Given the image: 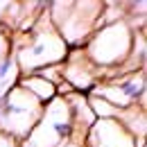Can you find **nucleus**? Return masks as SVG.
<instances>
[{
  "label": "nucleus",
  "instance_id": "obj_1",
  "mask_svg": "<svg viewBox=\"0 0 147 147\" xmlns=\"http://www.w3.org/2000/svg\"><path fill=\"white\" fill-rule=\"evenodd\" d=\"M20 41H16V50H11V57L16 61V68L20 75H34L48 66L63 63V59L68 57V45L66 41L57 34V30L50 23L43 25V18L38 14V20L30 32H23Z\"/></svg>",
  "mask_w": 147,
  "mask_h": 147
},
{
  "label": "nucleus",
  "instance_id": "obj_2",
  "mask_svg": "<svg viewBox=\"0 0 147 147\" xmlns=\"http://www.w3.org/2000/svg\"><path fill=\"white\" fill-rule=\"evenodd\" d=\"M131 43H134V27L125 18L109 25H100L82 50L102 75L109 73L115 77V73L122 68L131 52Z\"/></svg>",
  "mask_w": 147,
  "mask_h": 147
},
{
  "label": "nucleus",
  "instance_id": "obj_3",
  "mask_svg": "<svg viewBox=\"0 0 147 147\" xmlns=\"http://www.w3.org/2000/svg\"><path fill=\"white\" fill-rule=\"evenodd\" d=\"M102 5L104 2H50L48 16L57 34L66 41L70 50H75L82 48L97 30Z\"/></svg>",
  "mask_w": 147,
  "mask_h": 147
},
{
  "label": "nucleus",
  "instance_id": "obj_4",
  "mask_svg": "<svg viewBox=\"0 0 147 147\" xmlns=\"http://www.w3.org/2000/svg\"><path fill=\"white\" fill-rule=\"evenodd\" d=\"M43 107L45 104H41L34 95H30L18 84L7 88L0 97V131L23 143L38 122Z\"/></svg>",
  "mask_w": 147,
  "mask_h": 147
},
{
  "label": "nucleus",
  "instance_id": "obj_5",
  "mask_svg": "<svg viewBox=\"0 0 147 147\" xmlns=\"http://www.w3.org/2000/svg\"><path fill=\"white\" fill-rule=\"evenodd\" d=\"M70 136H73L70 107L63 97L57 95L43 107L38 122L20 143V147H66Z\"/></svg>",
  "mask_w": 147,
  "mask_h": 147
},
{
  "label": "nucleus",
  "instance_id": "obj_6",
  "mask_svg": "<svg viewBox=\"0 0 147 147\" xmlns=\"http://www.w3.org/2000/svg\"><path fill=\"white\" fill-rule=\"evenodd\" d=\"M145 91H147L145 70H136V73L115 75L111 79H102L88 95L102 97L111 107L122 111L129 107H136V104L145 107Z\"/></svg>",
  "mask_w": 147,
  "mask_h": 147
},
{
  "label": "nucleus",
  "instance_id": "obj_7",
  "mask_svg": "<svg viewBox=\"0 0 147 147\" xmlns=\"http://www.w3.org/2000/svg\"><path fill=\"white\" fill-rule=\"evenodd\" d=\"M63 82L73 88L75 93H88L102 82V73L88 61V57L84 55L82 48L68 50V57L63 59Z\"/></svg>",
  "mask_w": 147,
  "mask_h": 147
},
{
  "label": "nucleus",
  "instance_id": "obj_8",
  "mask_svg": "<svg viewBox=\"0 0 147 147\" xmlns=\"http://www.w3.org/2000/svg\"><path fill=\"white\" fill-rule=\"evenodd\" d=\"M84 147H145V143H136V138L122 127L118 120H95L86 131Z\"/></svg>",
  "mask_w": 147,
  "mask_h": 147
},
{
  "label": "nucleus",
  "instance_id": "obj_9",
  "mask_svg": "<svg viewBox=\"0 0 147 147\" xmlns=\"http://www.w3.org/2000/svg\"><path fill=\"white\" fill-rule=\"evenodd\" d=\"M115 120L136 138V143H145V127H147V122H145V107L136 104V107L122 109L120 113H118Z\"/></svg>",
  "mask_w": 147,
  "mask_h": 147
},
{
  "label": "nucleus",
  "instance_id": "obj_10",
  "mask_svg": "<svg viewBox=\"0 0 147 147\" xmlns=\"http://www.w3.org/2000/svg\"><path fill=\"white\" fill-rule=\"evenodd\" d=\"M18 86L25 88L30 95H34L41 104H48L50 100L57 97V86H52L50 82H45V79L38 77V75H20Z\"/></svg>",
  "mask_w": 147,
  "mask_h": 147
},
{
  "label": "nucleus",
  "instance_id": "obj_11",
  "mask_svg": "<svg viewBox=\"0 0 147 147\" xmlns=\"http://www.w3.org/2000/svg\"><path fill=\"white\" fill-rule=\"evenodd\" d=\"M7 57H11V34L5 25H0V61Z\"/></svg>",
  "mask_w": 147,
  "mask_h": 147
},
{
  "label": "nucleus",
  "instance_id": "obj_12",
  "mask_svg": "<svg viewBox=\"0 0 147 147\" xmlns=\"http://www.w3.org/2000/svg\"><path fill=\"white\" fill-rule=\"evenodd\" d=\"M0 147H20V143L16 140V138L7 136L5 131H0Z\"/></svg>",
  "mask_w": 147,
  "mask_h": 147
}]
</instances>
